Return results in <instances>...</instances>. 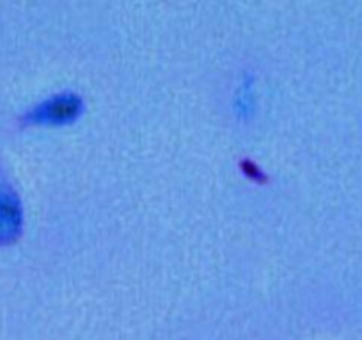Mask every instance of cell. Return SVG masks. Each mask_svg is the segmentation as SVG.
<instances>
[{"label": "cell", "mask_w": 362, "mask_h": 340, "mask_svg": "<svg viewBox=\"0 0 362 340\" xmlns=\"http://www.w3.org/2000/svg\"><path fill=\"white\" fill-rule=\"evenodd\" d=\"M76 110V99L69 98H55L50 102L43 103L40 109L36 110L37 119H61V117L69 116Z\"/></svg>", "instance_id": "obj_2"}, {"label": "cell", "mask_w": 362, "mask_h": 340, "mask_svg": "<svg viewBox=\"0 0 362 340\" xmlns=\"http://www.w3.org/2000/svg\"><path fill=\"white\" fill-rule=\"evenodd\" d=\"M20 231L18 200L9 193L0 192V243L11 241Z\"/></svg>", "instance_id": "obj_1"}]
</instances>
